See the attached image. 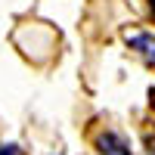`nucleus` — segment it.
Returning a JSON list of instances; mask_svg holds the SVG:
<instances>
[{"label":"nucleus","mask_w":155,"mask_h":155,"mask_svg":"<svg viewBox=\"0 0 155 155\" xmlns=\"http://www.w3.org/2000/svg\"><path fill=\"white\" fill-rule=\"evenodd\" d=\"M96 146H99V155H134L130 146H127V140H124L121 134H115V130L99 134Z\"/></svg>","instance_id":"2"},{"label":"nucleus","mask_w":155,"mask_h":155,"mask_svg":"<svg viewBox=\"0 0 155 155\" xmlns=\"http://www.w3.org/2000/svg\"><path fill=\"white\" fill-rule=\"evenodd\" d=\"M149 6H152V16H155V0H149Z\"/></svg>","instance_id":"4"},{"label":"nucleus","mask_w":155,"mask_h":155,"mask_svg":"<svg viewBox=\"0 0 155 155\" xmlns=\"http://www.w3.org/2000/svg\"><path fill=\"white\" fill-rule=\"evenodd\" d=\"M0 155H22V152H19L16 143H3V146H0Z\"/></svg>","instance_id":"3"},{"label":"nucleus","mask_w":155,"mask_h":155,"mask_svg":"<svg viewBox=\"0 0 155 155\" xmlns=\"http://www.w3.org/2000/svg\"><path fill=\"white\" fill-rule=\"evenodd\" d=\"M124 41H127V47H130V50H137V53L143 56V62H146L149 68H155V34L137 31V34H127Z\"/></svg>","instance_id":"1"}]
</instances>
